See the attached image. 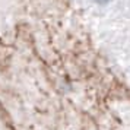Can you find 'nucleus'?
I'll return each mask as SVG.
<instances>
[{"label": "nucleus", "instance_id": "obj_1", "mask_svg": "<svg viewBox=\"0 0 130 130\" xmlns=\"http://www.w3.org/2000/svg\"><path fill=\"white\" fill-rule=\"evenodd\" d=\"M95 2H96L98 5H101V6H105V5H108L111 0H95Z\"/></svg>", "mask_w": 130, "mask_h": 130}]
</instances>
